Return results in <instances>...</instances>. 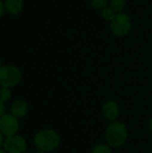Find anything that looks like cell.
Instances as JSON below:
<instances>
[{
	"label": "cell",
	"instance_id": "4fadbf2b",
	"mask_svg": "<svg viewBox=\"0 0 152 153\" xmlns=\"http://www.w3.org/2000/svg\"><path fill=\"white\" fill-rule=\"evenodd\" d=\"M91 153H112L110 146L107 144H98L96 145L92 151Z\"/></svg>",
	"mask_w": 152,
	"mask_h": 153
},
{
	"label": "cell",
	"instance_id": "277c9868",
	"mask_svg": "<svg viewBox=\"0 0 152 153\" xmlns=\"http://www.w3.org/2000/svg\"><path fill=\"white\" fill-rule=\"evenodd\" d=\"M110 29L113 34L117 37H124L127 35L132 29L130 17L125 13H117L114 20L111 22Z\"/></svg>",
	"mask_w": 152,
	"mask_h": 153
},
{
	"label": "cell",
	"instance_id": "7c38bea8",
	"mask_svg": "<svg viewBox=\"0 0 152 153\" xmlns=\"http://www.w3.org/2000/svg\"><path fill=\"white\" fill-rule=\"evenodd\" d=\"M12 97V91L10 88L5 87H0V101L3 103L8 101Z\"/></svg>",
	"mask_w": 152,
	"mask_h": 153
},
{
	"label": "cell",
	"instance_id": "8fae6325",
	"mask_svg": "<svg viewBox=\"0 0 152 153\" xmlns=\"http://www.w3.org/2000/svg\"><path fill=\"white\" fill-rule=\"evenodd\" d=\"M116 12L111 7H106L103 10H101V15L106 21L112 22L116 17Z\"/></svg>",
	"mask_w": 152,
	"mask_h": 153
},
{
	"label": "cell",
	"instance_id": "3957f363",
	"mask_svg": "<svg viewBox=\"0 0 152 153\" xmlns=\"http://www.w3.org/2000/svg\"><path fill=\"white\" fill-rule=\"evenodd\" d=\"M22 80V74L18 68L13 65H5L0 68V85L5 88H12L17 85Z\"/></svg>",
	"mask_w": 152,
	"mask_h": 153
},
{
	"label": "cell",
	"instance_id": "e0dca14e",
	"mask_svg": "<svg viewBox=\"0 0 152 153\" xmlns=\"http://www.w3.org/2000/svg\"><path fill=\"white\" fill-rule=\"evenodd\" d=\"M4 134L1 133V131H0V147L1 146H3V144H4Z\"/></svg>",
	"mask_w": 152,
	"mask_h": 153
},
{
	"label": "cell",
	"instance_id": "ba28073f",
	"mask_svg": "<svg viewBox=\"0 0 152 153\" xmlns=\"http://www.w3.org/2000/svg\"><path fill=\"white\" fill-rule=\"evenodd\" d=\"M29 111L28 103L23 100H16L11 106V114L15 117H22Z\"/></svg>",
	"mask_w": 152,
	"mask_h": 153
},
{
	"label": "cell",
	"instance_id": "5bb4252c",
	"mask_svg": "<svg viewBox=\"0 0 152 153\" xmlns=\"http://www.w3.org/2000/svg\"><path fill=\"white\" fill-rule=\"evenodd\" d=\"M91 6L97 10H103L108 7V0H90Z\"/></svg>",
	"mask_w": 152,
	"mask_h": 153
},
{
	"label": "cell",
	"instance_id": "9a60e30c",
	"mask_svg": "<svg viewBox=\"0 0 152 153\" xmlns=\"http://www.w3.org/2000/svg\"><path fill=\"white\" fill-rule=\"evenodd\" d=\"M4 115H5V107H4V104L2 101H0V118Z\"/></svg>",
	"mask_w": 152,
	"mask_h": 153
},
{
	"label": "cell",
	"instance_id": "6da1fadb",
	"mask_svg": "<svg viewBox=\"0 0 152 153\" xmlns=\"http://www.w3.org/2000/svg\"><path fill=\"white\" fill-rule=\"evenodd\" d=\"M60 135L54 130L45 129L39 131L34 137V146L38 151L52 152L60 144Z\"/></svg>",
	"mask_w": 152,
	"mask_h": 153
},
{
	"label": "cell",
	"instance_id": "44dd1931",
	"mask_svg": "<svg viewBox=\"0 0 152 153\" xmlns=\"http://www.w3.org/2000/svg\"><path fill=\"white\" fill-rule=\"evenodd\" d=\"M1 65H2V62H1V59H0V68L2 67V66H1Z\"/></svg>",
	"mask_w": 152,
	"mask_h": 153
},
{
	"label": "cell",
	"instance_id": "d6986e66",
	"mask_svg": "<svg viewBox=\"0 0 152 153\" xmlns=\"http://www.w3.org/2000/svg\"><path fill=\"white\" fill-rule=\"evenodd\" d=\"M0 153H6L4 150H0Z\"/></svg>",
	"mask_w": 152,
	"mask_h": 153
},
{
	"label": "cell",
	"instance_id": "52a82bcc",
	"mask_svg": "<svg viewBox=\"0 0 152 153\" xmlns=\"http://www.w3.org/2000/svg\"><path fill=\"white\" fill-rule=\"evenodd\" d=\"M101 111H102V115L104 116V117L112 122L116 120L120 112L118 105L115 101H112V100L106 102L102 106Z\"/></svg>",
	"mask_w": 152,
	"mask_h": 153
},
{
	"label": "cell",
	"instance_id": "ac0fdd59",
	"mask_svg": "<svg viewBox=\"0 0 152 153\" xmlns=\"http://www.w3.org/2000/svg\"><path fill=\"white\" fill-rule=\"evenodd\" d=\"M149 127H150V130L151 131V133H152V117L150 119V122H149Z\"/></svg>",
	"mask_w": 152,
	"mask_h": 153
},
{
	"label": "cell",
	"instance_id": "5b68a950",
	"mask_svg": "<svg viewBox=\"0 0 152 153\" xmlns=\"http://www.w3.org/2000/svg\"><path fill=\"white\" fill-rule=\"evenodd\" d=\"M3 147L8 153H23L26 151L27 144L23 137L14 134L4 139Z\"/></svg>",
	"mask_w": 152,
	"mask_h": 153
},
{
	"label": "cell",
	"instance_id": "7a4b0ae2",
	"mask_svg": "<svg viewBox=\"0 0 152 153\" xmlns=\"http://www.w3.org/2000/svg\"><path fill=\"white\" fill-rule=\"evenodd\" d=\"M127 137V128L125 125L121 122H112L106 130V140L108 145L110 147L118 148L123 146L126 142Z\"/></svg>",
	"mask_w": 152,
	"mask_h": 153
},
{
	"label": "cell",
	"instance_id": "8992f818",
	"mask_svg": "<svg viewBox=\"0 0 152 153\" xmlns=\"http://www.w3.org/2000/svg\"><path fill=\"white\" fill-rule=\"evenodd\" d=\"M19 130L18 118L12 114H5L0 118V131L4 136L8 137L16 134Z\"/></svg>",
	"mask_w": 152,
	"mask_h": 153
},
{
	"label": "cell",
	"instance_id": "2e32d148",
	"mask_svg": "<svg viewBox=\"0 0 152 153\" xmlns=\"http://www.w3.org/2000/svg\"><path fill=\"white\" fill-rule=\"evenodd\" d=\"M4 12V5L3 2L0 0V17H1V16H3Z\"/></svg>",
	"mask_w": 152,
	"mask_h": 153
},
{
	"label": "cell",
	"instance_id": "9c48e42d",
	"mask_svg": "<svg viewBox=\"0 0 152 153\" xmlns=\"http://www.w3.org/2000/svg\"><path fill=\"white\" fill-rule=\"evenodd\" d=\"M5 9L12 14H18L22 9V0H6Z\"/></svg>",
	"mask_w": 152,
	"mask_h": 153
},
{
	"label": "cell",
	"instance_id": "30bf717a",
	"mask_svg": "<svg viewBox=\"0 0 152 153\" xmlns=\"http://www.w3.org/2000/svg\"><path fill=\"white\" fill-rule=\"evenodd\" d=\"M126 0H110V7L117 13H121L125 7Z\"/></svg>",
	"mask_w": 152,
	"mask_h": 153
},
{
	"label": "cell",
	"instance_id": "7402d4cb",
	"mask_svg": "<svg viewBox=\"0 0 152 153\" xmlns=\"http://www.w3.org/2000/svg\"><path fill=\"white\" fill-rule=\"evenodd\" d=\"M23 153H29V152H23Z\"/></svg>",
	"mask_w": 152,
	"mask_h": 153
},
{
	"label": "cell",
	"instance_id": "ffe728a7",
	"mask_svg": "<svg viewBox=\"0 0 152 153\" xmlns=\"http://www.w3.org/2000/svg\"><path fill=\"white\" fill-rule=\"evenodd\" d=\"M36 153H47V152H42V151H38V152H37Z\"/></svg>",
	"mask_w": 152,
	"mask_h": 153
}]
</instances>
